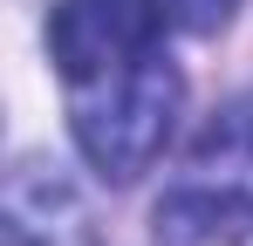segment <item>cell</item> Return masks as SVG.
I'll return each mask as SVG.
<instances>
[{
  "label": "cell",
  "instance_id": "obj_2",
  "mask_svg": "<svg viewBox=\"0 0 253 246\" xmlns=\"http://www.w3.org/2000/svg\"><path fill=\"white\" fill-rule=\"evenodd\" d=\"M165 246H247L253 240V96L226 103L185 151L158 199Z\"/></svg>",
  "mask_w": 253,
  "mask_h": 246
},
{
  "label": "cell",
  "instance_id": "obj_3",
  "mask_svg": "<svg viewBox=\"0 0 253 246\" xmlns=\"http://www.w3.org/2000/svg\"><path fill=\"white\" fill-rule=\"evenodd\" d=\"M7 246H96L69 178H55L35 158L7 171Z\"/></svg>",
  "mask_w": 253,
  "mask_h": 246
},
{
  "label": "cell",
  "instance_id": "obj_4",
  "mask_svg": "<svg viewBox=\"0 0 253 246\" xmlns=\"http://www.w3.org/2000/svg\"><path fill=\"white\" fill-rule=\"evenodd\" d=\"M165 28H178V35H212V28H226L233 21V7L240 0H144Z\"/></svg>",
  "mask_w": 253,
  "mask_h": 246
},
{
  "label": "cell",
  "instance_id": "obj_1",
  "mask_svg": "<svg viewBox=\"0 0 253 246\" xmlns=\"http://www.w3.org/2000/svg\"><path fill=\"white\" fill-rule=\"evenodd\" d=\"M48 48L83 158L117 185L151 171L185 103V82L165 55V21L144 0H62L48 14Z\"/></svg>",
  "mask_w": 253,
  "mask_h": 246
}]
</instances>
